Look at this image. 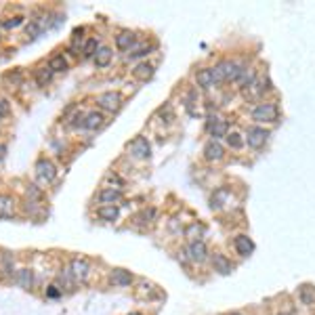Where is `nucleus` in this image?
Masks as SVG:
<instances>
[{
  "mask_svg": "<svg viewBox=\"0 0 315 315\" xmlns=\"http://www.w3.org/2000/svg\"><path fill=\"white\" fill-rule=\"evenodd\" d=\"M128 315H143V313H139V311H133V313H128Z\"/></svg>",
  "mask_w": 315,
  "mask_h": 315,
  "instance_id": "41",
  "label": "nucleus"
},
{
  "mask_svg": "<svg viewBox=\"0 0 315 315\" xmlns=\"http://www.w3.org/2000/svg\"><path fill=\"white\" fill-rule=\"evenodd\" d=\"M110 282H112L114 286H118V288H126V286H130V284L135 282V277H133L130 271L116 267V269H112V273H110Z\"/></svg>",
  "mask_w": 315,
  "mask_h": 315,
  "instance_id": "10",
  "label": "nucleus"
},
{
  "mask_svg": "<svg viewBox=\"0 0 315 315\" xmlns=\"http://www.w3.org/2000/svg\"><path fill=\"white\" fill-rule=\"evenodd\" d=\"M63 290L57 286V284H52V286H48V290H46V296H48V299H57V296L61 294Z\"/></svg>",
  "mask_w": 315,
  "mask_h": 315,
  "instance_id": "34",
  "label": "nucleus"
},
{
  "mask_svg": "<svg viewBox=\"0 0 315 315\" xmlns=\"http://www.w3.org/2000/svg\"><path fill=\"white\" fill-rule=\"evenodd\" d=\"M13 208H15V202L11 196H0V217H11Z\"/></svg>",
  "mask_w": 315,
  "mask_h": 315,
  "instance_id": "27",
  "label": "nucleus"
},
{
  "mask_svg": "<svg viewBox=\"0 0 315 315\" xmlns=\"http://www.w3.org/2000/svg\"><path fill=\"white\" fill-rule=\"evenodd\" d=\"M206 130L213 137V141H219V139L229 135V124L223 120V118H217V116H210L208 122H206Z\"/></svg>",
  "mask_w": 315,
  "mask_h": 315,
  "instance_id": "5",
  "label": "nucleus"
},
{
  "mask_svg": "<svg viewBox=\"0 0 315 315\" xmlns=\"http://www.w3.org/2000/svg\"><path fill=\"white\" fill-rule=\"evenodd\" d=\"M204 235H206V227L202 223H191L185 227V238H189V242H202Z\"/></svg>",
  "mask_w": 315,
  "mask_h": 315,
  "instance_id": "16",
  "label": "nucleus"
},
{
  "mask_svg": "<svg viewBox=\"0 0 315 315\" xmlns=\"http://www.w3.org/2000/svg\"><path fill=\"white\" fill-rule=\"evenodd\" d=\"M244 67L240 61H221L213 67L215 82H238L240 76L244 74Z\"/></svg>",
  "mask_w": 315,
  "mask_h": 315,
  "instance_id": "1",
  "label": "nucleus"
},
{
  "mask_svg": "<svg viewBox=\"0 0 315 315\" xmlns=\"http://www.w3.org/2000/svg\"><path fill=\"white\" fill-rule=\"evenodd\" d=\"M185 252H187L191 262H206L208 260V248H206L204 242H189Z\"/></svg>",
  "mask_w": 315,
  "mask_h": 315,
  "instance_id": "7",
  "label": "nucleus"
},
{
  "mask_svg": "<svg viewBox=\"0 0 315 315\" xmlns=\"http://www.w3.org/2000/svg\"><path fill=\"white\" fill-rule=\"evenodd\" d=\"M269 139V130L267 128H260V126H248L246 128V137H244V141L248 143V147L252 149H260L262 145L267 143Z\"/></svg>",
  "mask_w": 315,
  "mask_h": 315,
  "instance_id": "3",
  "label": "nucleus"
},
{
  "mask_svg": "<svg viewBox=\"0 0 315 315\" xmlns=\"http://www.w3.org/2000/svg\"><path fill=\"white\" fill-rule=\"evenodd\" d=\"M279 118V110L275 103H258L252 110V120L256 122H267V124H273Z\"/></svg>",
  "mask_w": 315,
  "mask_h": 315,
  "instance_id": "2",
  "label": "nucleus"
},
{
  "mask_svg": "<svg viewBox=\"0 0 315 315\" xmlns=\"http://www.w3.org/2000/svg\"><path fill=\"white\" fill-rule=\"evenodd\" d=\"M36 174H38V179L44 181V183H52L57 177V168L55 164H52L50 160H46V158H40V160L36 162Z\"/></svg>",
  "mask_w": 315,
  "mask_h": 315,
  "instance_id": "6",
  "label": "nucleus"
},
{
  "mask_svg": "<svg viewBox=\"0 0 315 315\" xmlns=\"http://www.w3.org/2000/svg\"><path fill=\"white\" fill-rule=\"evenodd\" d=\"M299 301H301L303 305H307V307L315 305V288L309 286V284L301 286V288H299Z\"/></svg>",
  "mask_w": 315,
  "mask_h": 315,
  "instance_id": "22",
  "label": "nucleus"
},
{
  "mask_svg": "<svg viewBox=\"0 0 315 315\" xmlns=\"http://www.w3.org/2000/svg\"><path fill=\"white\" fill-rule=\"evenodd\" d=\"M277 315H290V313H277Z\"/></svg>",
  "mask_w": 315,
  "mask_h": 315,
  "instance_id": "42",
  "label": "nucleus"
},
{
  "mask_svg": "<svg viewBox=\"0 0 315 315\" xmlns=\"http://www.w3.org/2000/svg\"><path fill=\"white\" fill-rule=\"evenodd\" d=\"M233 248H235V252H238L240 256H250V254L254 252V242H252L248 235L240 233V235L233 238Z\"/></svg>",
  "mask_w": 315,
  "mask_h": 315,
  "instance_id": "12",
  "label": "nucleus"
},
{
  "mask_svg": "<svg viewBox=\"0 0 315 315\" xmlns=\"http://www.w3.org/2000/svg\"><path fill=\"white\" fill-rule=\"evenodd\" d=\"M177 258H179V262H181L183 267H189V262H191V260H189V256H187V252H185V250H181Z\"/></svg>",
  "mask_w": 315,
  "mask_h": 315,
  "instance_id": "35",
  "label": "nucleus"
},
{
  "mask_svg": "<svg viewBox=\"0 0 315 315\" xmlns=\"http://www.w3.org/2000/svg\"><path fill=\"white\" fill-rule=\"evenodd\" d=\"M76 282H78V279L74 277V273H72V269H69V267L61 269V271H59V275H57V284L61 286V290H63V288L72 290V288L76 286Z\"/></svg>",
  "mask_w": 315,
  "mask_h": 315,
  "instance_id": "17",
  "label": "nucleus"
},
{
  "mask_svg": "<svg viewBox=\"0 0 315 315\" xmlns=\"http://www.w3.org/2000/svg\"><path fill=\"white\" fill-rule=\"evenodd\" d=\"M227 196H229V191H227L225 187H221V189H217L215 194H213V198H210V206L213 208H221L223 204H225V200H227Z\"/></svg>",
  "mask_w": 315,
  "mask_h": 315,
  "instance_id": "26",
  "label": "nucleus"
},
{
  "mask_svg": "<svg viewBox=\"0 0 315 315\" xmlns=\"http://www.w3.org/2000/svg\"><path fill=\"white\" fill-rule=\"evenodd\" d=\"M128 149H130V153L135 158H139V160H147V158L151 155V145H149V141L145 137H137Z\"/></svg>",
  "mask_w": 315,
  "mask_h": 315,
  "instance_id": "8",
  "label": "nucleus"
},
{
  "mask_svg": "<svg viewBox=\"0 0 315 315\" xmlns=\"http://www.w3.org/2000/svg\"><path fill=\"white\" fill-rule=\"evenodd\" d=\"M133 76L137 78V80H149L151 76H153V65L151 63H147V61H143V63H139V65H135L133 67Z\"/></svg>",
  "mask_w": 315,
  "mask_h": 315,
  "instance_id": "19",
  "label": "nucleus"
},
{
  "mask_svg": "<svg viewBox=\"0 0 315 315\" xmlns=\"http://www.w3.org/2000/svg\"><path fill=\"white\" fill-rule=\"evenodd\" d=\"M158 114H160L162 118H168V122L174 118V114H172V105L170 103H166V105H162L160 110H158Z\"/></svg>",
  "mask_w": 315,
  "mask_h": 315,
  "instance_id": "33",
  "label": "nucleus"
},
{
  "mask_svg": "<svg viewBox=\"0 0 315 315\" xmlns=\"http://www.w3.org/2000/svg\"><path fill=\"white\" fill-rule=\"evenodd\" d=\"M97 105L105 112H118L122 108V95L116 93V91H108V93H101L97 97Z\"/></svg>",
  "mask_w": 315,
  "mask_h": 315,
  "instance_id": "4",
  "label": "nucleus"
},
{
  "mask_svg": "<svg viewBox=\"0 0 315 315\" xmlns=\"http://www.w3.org/2000/svg\"><path fill=\"white\" fill-rule=\"evenodd\" d=\"M69 269H72L74 277H76V279H80V282H84V279L89 277V273H91V265H89V260H84V258H80V256L72 258V262H69Z\"/></svg>",
  "mask_w": 315,
  "mask_h": 315,
  "instance_id": "13",
  "label": "nucleus"
},
{
  "mask_svg": "<svg viewBox=\"0 0 315 315\" xmlns=\"http://www.w3.org/2000/svg\"><path fill=\"white\" fill-rule=\"evenodd\" d=\"M112 57H114V52H112L110 46H99L97 55H95V65L97 67H108L110 61H112Z\"/></svg>",
  "mask_w": 315,
  "mask_h": 315,
  "instance_id": "20",
  "label": "nucleus"
},
{
  "mask_svg": "<svg viewBox=\"0 0 315 315\" xmlns=\"http://www.w3.org/2000/svg\"><path fill=\"white\" fill-rule=\"evenodd\" d=\"M7 114H9V101L0 99V118H5Z\"/></svg>",
  "mask_w": 315,
  "mask_h": 315,
  "instance_id": "36",
  "label": "nucleus"
},
{
  "mask_svg": "<svg viewBox=\"0 0 315 315\" xmlns=\"http://www.w3.org/2000/svg\"><path fill=\"white\" fill-rule=\"evenodd\" d=\"M17 284H19L23 290H30L34 286V273H32V269H19V271H17Z\"/></svg>",
  "mask_w": 315,
  "mask_h": 315,
  "instance_id": "24",
  "label": "nucleus"
},
{
  "mask_svg": "<svg viewBox=\"0 0 315 315\" xmlns=\"http://www.w3.org/2000/svg\"><path fill=\"white\" fill-rule=\"evenodd\" d=\"M99 202H103L105 206H114V204L122 202V191L114 189V187H105V189H101V194H99Z\"/></svg>",
  "mask_w": 315,
  "mask_h": 315,
  "instance_id": "15",
  "label": "nucleus"
},
{
  "mask_svg": "<svg viewBox=\"0 0 315 315\" xmlns=\"http://www.w3.org/2000/svg\"><path fill=\"white\" fill-rule=\"evenodd\" d=\"M99 50V40L97 38H89L82 44V57H95Z\"/></svg>",
  "mask_w": 315,
  "mask_h": 315,
  "instance_id": "28",
  "label": "nucleus"
},
{
  "mask_svg": "<svg viewBox=\"0 0 315 315\" xmlns=\"http://www.w3.org/2000/svg\"><path fill=\"white\" fill-rule=\"evenodd\" d=\"M48 67H50V72L55 74V72H65L67 69V61L63 55H52L50 61H48Z\"/></svg>",
  "mask_w": 315,
  "mask_h": 315,
  "instance_id": "25",
  "label": "nucleus"
},
{
  "mask_svg": "<svg viewBox=\"0 0 315 315\" xmlns=\"http://www.w3.org/2000/svg\"><path fill=\"white\" fill-rule=\"evenodd\" d=\"M210 262H213V271H217L219 275H229L233 271V262L221 252H215L210 256Z\"/></svg>",
  "mask_w": 315,
  "mask_h": 315,
  "instance_id": "9",
  "label": "nucleus"
},
{
  "mask_svg": "<svg viewBox=\"0 0 315 315\" xmlns=\"http://www.w3.org/2000/svg\"><path fill=\"white\" fill-rule=\"evenodd\" d=\"M5 155H7V145H3V143H0V160H3Z\"/></svg>",
  "mask_w": 315,
  "mask_h": 315,
  "instance_id": "39",
  "label": "nucleus"
},
{
  "mask_svg": "<svg viewBox=\"0 0 315 315\" xmlns=\"http://www.w3.org/2000/svg\"><path fill=\"white\" fill-rule=\"evenodd\" d=\"M7 78H9L11 82H19V80H21V74H19V72H15V74H9Z\"/></svg>",
  "mask_w": 315,
  "mask_h": 315,
  "instance_id": "38",
  "label": "nucleus"
},
{
  "mask_svg": "<svg viewBox=\"0 0 315 315\" xmlns=\"http://www.w3.org/2000/svg\"><path fill=\"white\" fill-rule=\"evenodd\" d=\"M244 143H246V141H244V137L240 133H229V135H227V145H229L231 149H242Z\"/></svg>",
  "mask_w": 315,
  "mask_h": 315,
  "instance_id": "31",
  "label": "nucleus"
},
{
  "mask_svg": "<svg viewBox=\"0 0 315 315\" xmlns=\"http://www.w3.org/2000/svg\"><path fill=\"white\" fill-rule=\"evenodd\" d=\"M204 158L208 162H219L225 158V147L219 141H213V139H210V141L204 145Z\"/></svg>",
  "mask_w": 315,
  "mask_h": 315,
  "instance_id": "11",
  "label": "nucleus"
},
{
  "mask_svg": "<svg viewBox=\"0 0 315 315\" xmlns=\"http://www.w3.org/2000/svg\"><path fill=\"white\" fill-rule=\"evenodd\" d=\"M133 44H135V34H133V32H128V30L120 32L118 36H116V46H118L120 50H128Z\"/></svg>",
  "mask_w": 315,
  "mask_h": 315,
  "instance_id": "21",
  "label": "nucleus"
},
{
  "mask_svg": "<svg viewBox=\"0 0 315 315\" xmlns=\"http://www.w3.org/2000/svg\"><path fill=\"white\" fill-rule=\"evenodd\" d=\"M103 114H99V112H89L86 114V118H84V124H82V128H86V130H97V128H101L103 126Z\"/></svg>",
  "mask_w": 315,
  "mask_h": 315,
  "instance_id": "18",
  "label": "nucleus"
},
{
  "mask_svg": "<svg viewBox=\"0 0 315 315\" xmlns=\"http://www.w3.org/2000/svg\"><path fill=\"white\" fill-rule=\"evenodd\" d=\"M82 34H84V28H76V30H74V42H76V44H78V40L82 38Z\"/></svg>",
  "mask_w": 315,
  "mask_h": 315,
  "instance_id": "37",
  "label": "nucleus"
},
{
  "mask_svg": "<svg viewBox=\"0 0 315 315\" xmlns=\"http://www.w3.org/2000/svg\"><path fill=\"white\" fill-rule=\"evenodd\" d=\"M196 84L200 86L202 91H208V89H213V86L217 84L215 82V76H213V67H202L196 72Z\"/></svg>",
  "mask_w": 315,
  "mask_h": 315,
  "instance_id": "14",
  "label": "nucleus"
},
{
  "mask_svg": "<svg viewBox=\"0 0 315 315\" xmlns=\"http://www.w3.org/2000/svg\"><path fill=\"white\" fill-rule=\"evenodd\" d=\"M50 78H52L50 67H40V69H36V82H38V86H46V84L50 82Z\"/></svg>",
  "mask_w": 315,
  "mask_h": 315,
  "instance_id": "30",
  "label": "nucleus"
},
{
  "mask_svg": "<svg viewBox=\"0 0 315 315\" xmlns=\"http://www.w3.org/2000/svg\"><path fill=\"white\" fill-rule=\"evenodd\" d=\"M97 217L101 221H105V223H114L118 219V208L116 206H99Z\"/></svg>",
  "mask_w": 315,
  "mask_h": 315,
  "instance_id": "23",
  "label": "nucleus"
},
{
  "mask_svg": "<svg viewBox=\"0 0 315 315\" xmlns=\"http://www.w3.org/2000/svg\"><path fill=\"white\" fill-rule=\"evenodd\" d=\"M21 23H23V17H21V15H17V17H11V19L3 21V28H7V30H13V28H19Z\"/></svg>",
  "mask_w": 315,
  "mask_h": 315,
  "instance_id": "32",
  "label": "nucleus"
},
{
  "mask_svg": "<svg viewBox=\"0 0 315 315\" xmlns=\"http://www.w3.org/2000/svg\"><path fill=\"white\" fill-rule=\"evenodd\" d=\"M227 315H244V313H238V311H231V313H227Z\"/></svg>",
  "mask_w": 315,
  "mask_h": 315,
  "instance_id": "40",
  "label": "nucleus"
},
{
  "mask_svg": "<svg viewBox=\"0 0 315 315\" xmlns=\"http://www.w3.org/2000/svg\"><path fill=\"white\" fill-rule=\"evenodd\" d=\"M25 196H28V202H32V204H38V202H42V191H40V187H38V185H28V189H25Z\"/></svg>",
  "mask_w": 315,
  "mask_h": 315,
  "instance_id": "29",
  "label": "nucleus"
}]
</instances>
